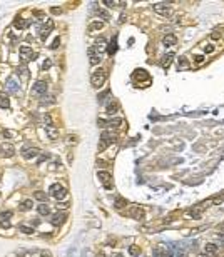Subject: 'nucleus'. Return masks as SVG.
<instances>
[{
    "label": "nucleus",
    "instance_id": "f257e3e1",
    "mask_svg": "<svg viewBox=\"0 0 224 257\" xmlns=\"http://www.w3.org/2000/svg\"><path fill=\"white\" fill-rule=\"evenodd\" d=\"M117 137L114 135L112 132H109V130H105V132H102L100 135V142H99V152H104L105 149L109 147V145L112 144V142H116Z\"/></svg>",
    "mask_w": 224,
    "mask_h": 257
},
{
    "label": "nucleus",
    "instance_id": "f03ea898",
    "mask_svg": "<svg viewBox=\"0 0 224 257\" xmlns=\"http://www.w3.org/2000/svg\"><path fill=\"white\" fill-rule=\"evenodd\" d=\"M107 80V72L102 70V68H99L92 74V77H90V84H92L94 87H97V89H100L102 85H104V82Z\"/></svg>",
    "mask_w": 224,
    "mask_h": 257
},
{
    "label": "nucleus",
    "instance_id": "7ed1b4c3",
    "mask_svg": "<svg viewBox=\"0 0 224 257\" xmlns=\"http://www.w3.org/2000/svg\"><path fill=\"white\" fill-rule=\"evenodd\" d=\"M47 82H44V80H37L35 84H33L32 87V95H35V97H45V94H47Z\"/></svg>",
    "mask_w": 224,
    "mask_h": 257
},
{
    "label": "nucleus",
    "instance_id": "20e7f679",
    "mask_svg": "<svg viewBox=\"0 0 224 257\" xmlns=\"http://www.w3.org/2000/svg\"><path fill=\"white\" fill-rule=\"evenodd\" d=\"M20 55H22V62H29V60H33L37 57L35 52H32V47H29V45H22L20 47Z\"/></svg>",
    "mask_w": 224,
    "mask_h": 257
},
{
    "label": "nucleus",
    "instance_id": "39448f33",
    "mask_svg": "<svg viewBox=\"0 0 224 257\" xmlns=\"http://www.w3.org/2000/svg\"><path fill=\"white\" fill-rule=\"evenodd\" d=\"M50 194H52V197L57 199V201H60V199H64L67 195L65 189H64L60 184H54V185H50Z\"/></svg>",
    "mask_w": 224,
    "mask_h": 257
},
{
    "label": "nucleus",
    "instance_id": "423d86ee",
    "mask_svg": "<svg viewBox=\"0 0 224 257\" xmlns=\"http://www.w3.org/2000/svg\"><path fill=\"white\" fill-rule=\"evenodd\" d=\"M39 154H40V150H39V149H35V147H25L24 150H22V157H24V159H27V160L33 159V157H37Z\"/></svg>",
    "mask_w": 224,
    "mask_h": 257
},
{
    "label": "nucleus",
    "instance_id": "0eeeda50",
    "mask_svg": "<svg viewBox=\"0 0 224 257\" xmlns=\"http://www.w3.org/2000/svg\"><path fill=\"white\" fill-rule=\"evenodd\" d=\"M15 154V149L12 144H0V155L3 157H12Z\"/></svg>",
    "mask_w": 224,
    "mask_h": 257
},
{
    "label": "nucleus",
    "instance_id": "6e6552de",
    "mask_svg": "<svg viewBox=\"0 0 224 257\" xmlns=\"http://www.w3.org/2000/svg\"><path fill=\"white\" fill-rule=\"evenodd\" d=\"M30 24H32L30 18H15L14 27H15V29H18V30H25V29H29V27H30Z\"/></svg>",
    "mask_w": 224,
    "mask_h": 257
},
{
    "label": "nucleus",
    "instance_id": "1a4fd4ad",
    "mask_svg": "<svg viewBox=\"0 0 224 257\" xmlns=\"http://www.w3.org/2000/svg\"><path fill=\"white\" fill-rule=\"evenodd\" d=\"M5 87H7V90H9V92L17 94V92H18V82H17V79H15V77H9V79H7V82H5Z\"/></svg>",
    "mask_w": 224,
    "mask_h": 257
},
{
    "label": "nucleus",
    "instance_id": "9d476101",
    "mask_svg": "<svg viewBox=\"0 0 224 257\" xmlns=\"http://www.w3.org/2000/svg\"><path fill=\"white\" fill-rule=\"evenodd\" d=\"M65 219H67V214H65V212H57V214H54V216H52L50 224H52V225H60V224H64V222H65Z\"/></svg>",
    "mask_w": 224,
    "mask_h": 257
},
{
    "label": "nucleus",
    "instance_id": "9b49d317",
    "mask_svg": "<svg viewBox=\"0 0 224 257\" xmlns=\"http://www.w3.org/2000/svg\"><path fill=\"white\" fill-rule=\"evenodd\" d=\"M152 9H154V12H157L161 15H169L171 14V9H169L167 3H154Z\"/></svg>",
    "mask_w": 224,
    "mask_h": 257
},
{
    "label": "nucleus",
    "instance_id": "f8f14e48",
    "mask_svg": "<svg viewBox=\"0 0 224 257\" xmlns=\"http://www.w3.org/2000/svg\"><path fill=\"white\" fill-rule=\"evenodd\" d=\"M97 177H99V180H100L102 184H104L105 187H107V189H111L112 187V184H111V174H109V172H99L97 174Z\"/></svg>",
    "mask_w": 224,
    "mask_h": 257
},
{
    "label": "nucleus",
    "instance_id": "ddd939ff",
    "mask_svg": "<svg viewBox=\"0 0 224 257\" xmlns=\"http://www.w3.org/2000/svg\"><path fill=\"white\" fill-rule=\"evenodd\" d=\"M89 57H90V65H97L102 60L100 53H96V47H89Z\"/></svg>",
    "mask_w": 224,
    "mask_h": 257
},
{
    "label": "nucleus",
    "instance_id": "4468645a",
    "mask_svg": "<svg viewBox=\"0 0 224 257\" xmlns=\"http://www.w3.org/2000/svg\"><path fill=\"white\" fill-rule=\"evenodd\" d=\"M132 77H134V80H149V79H151L149 74H147L144 68H137V70L134 72V75H132Z\"/></svg>",
    "mask_w": 224,
    "mask_h": 257
},
{
    "label": "nucleus",
    "instance_id": "2eb2a0df",
    "mask_svg": "<svg viewBox=\"0 0 224 257\" xmlns=\"http://www.w3.org/2000/svg\"><path fill=\"white\" fill-rule=\"evenodd\" d=\"M177 42V37L174 35V33H169V35H166L164 39H162V44L166 45V47H172V45H176Z\"/></svg>",
    "mask_w": 224,
    "mask_h": 257
},
{
    "label": "nucleus",
    "instance_id": "dca6fc26",
    "mask_svg": "<svg viewBox=\"0 0 224 257\" xmlns=\"http://www.w3.org/2000/svg\"><path fill=\"white\" fill-rule=\"evenodd\" d=\"M45 132H47V135L50 137V139H57L59 137V130L55 129V125H45Z\"/></svg>",
    "mask_w": 224,
    "mask_h": 257
},
{
    "label": "nucleus",
    "instance_id": "f3484780",
    "mask_svg": "<svg viewBox=\"0 0 224 257\" xmlns=\"http://www.w3.org/2000/svg\"><path fill=\"white\" fill-rule=\"evenodd\" d=\"M174 53L172 52H169L167 55H164L162 57V62H161V65H162V68H169V65H171V62H172V59H174Z\"/></svg>",
    "mask_w": 224,
    "mask_h": 257
},
{
    "label": "nucleus",
    "instance_id": "a211bd4d",
    "mask_svg": "<svg viewBox=\"0 0 224 257\" xmlns=\"http://www.w3.org/2000/svg\"><path fill=\"white\" fill-rule=\"evenodd\" d=\"M116 52H117V37H114L112 42L109 44V47H107V53L109 55H114Z\"/></svg>",
    "mask_w": 224,
    "mask_h": 257
},
{
    "label": "nucleus",
    "instance_id": "6ab92c4d",
    "mask_svg": "<svg viewBox=\"0 0 224 257\" xmlns=\"http://www.w3.org/2000/svg\"><path fill=\"white\" fill-rule=\"evenodd\" d=\"M10 107V100L5 94H0V109H9Z\"/></svg>",
    "mask_w": 224,
    "mask_h": 257
},
{
    "label": "nucleus",
    "instance_id": "aec40b11",
    "mask_svg": "<svg viewBox=\"0 0 224 257\" xmlns=\"http://www.w3.org/2000/svg\"><path fill=\"white\" fill-rule=\"evenodd\" d=\"M204 251H206L207 255H216V252H218V245L216 244H207Z\"/></svg>",
    "mask_w": 224,
    "mask_h": 257
},
{
    "label": "nucleus",
    "instance_id": "412c9836",
    "mask_svg": "<svg viewBox=\"0 0 224 257\" xmlns=\"http://www.w3.org/2000/svg\"><path fill=\"white\" fill-rule=\"evenodd\" d=\"M102 27H104V24H102V22H99V20H96V22H92V24L89 25V32H96V30H100Z\"/></svg>",
    "mask_w": 224,
    "mask_h": 257
},
{
    "label": "nucleus",
    "instance_id": "4be33fe9",
    "mask_svg": "<svg viewBox=\"0 0 224 257\" xmlns=\"http://www.w3.org/2000/svg\"><path fill=\"white\" fill-rule=\"evenodd\" d=\"M187 67H189L187 59H186V57H181L179 62H177V70H184V68H187Z\"/></svg>",
    "mask_w": 224,
    "mask_h": 257
},
{
    "label": "nucleus",
    "instance_id": "5701e85b",
    "mask_svg": "<svg viewBox=\"0 0 224 257\" xmlns=\"http://www.w3.org/2000/svg\"><path fill=\"white\" fill-rule=\"evenodd\" d=\"M117 110H119V103H117L116 100L111 102V103L107 105V114H111V115H112V114H116Z\"/></svg>",
    "mask_w": 224,
    "mask_h": 257
},
{
    "label": "nucleus",
    "instance_id": "b1692460",
    "mask_svg": "<svg viewBox=\"0 0 224 257\" xmlns=\"http://www.w3.org/2000/svg\"><path fill=\"white\" fill-rule=\"evenodd\" d=\"M39 214L40 216H49V214H50V207L47 204H40L39 205Z\"/></svg>",
    "mask_w": 224,
    "mask_h": 257
},
{
    "label": "nucleus",
    "instance_id": "393cba45",
    "mask_svg": "<svg viewBox=\"0 0 224 257\" xmlns=\"http://www.w3.org/2000/svg\"><path fill=\"white\" fill-rule=\"evenodd\" d=\"M96 14L99 15V17H102L104 20H109V18H111V14L105 12V10H102V9H96Z\"/></svg>",
    "mask_w": 224,
    "mask_h": 257
},
{
    "label": "nucleus",
    "instance_id": "a878e982",
    "mask_svg": "<svg viewBox=\"0 0 224 257\" xmlns=\"http://www.w3.org/2000/svg\"><path fill=\"white\" fill-rule=\"evenodd\" d=\"M120 124H122V119H112L107 122V127H119Z\"/></svg>",
    "mask_w": 224,
    "mask_h": 257
},
{
    "label": "nucleus",
    "instance_id": "bb28decb",
    "mask_svg": "<svg viewBox=\"0 0 224 257\" xmlns=\"http://www.w3.org/2000/svg\"><path fill=\"white\" fill-rule=\"evenodd\" d=\"M35 199L40 201L42 204H45V202H47V194L45 192H35Z\"/></svg>",
    "mask_w": 224,
    "mask_h": 257
},
{
    "label": "nucleus",
    "instance_id": "cd10ccee",
    "mask_svg": "<svg viewBox=\"0 0 224 257\" xmlns=\"http://www.w3.org/2000/svg\"><path fill=\"white\" fill-rule=\"evenodd\" d=\"M30 209H32V201H24L20 204V210H24V212L25 210H30Z\"/></svg>",
    "mask_w": 224,
    "mask_h": 257
},
{
    "label": "nucleus",
    "instance_id": "c85d7f7f",
    "mask_svg": "<svg viewBox=\"0 0 224 257\" xmlns=\"http://www.w3.org/2000/svg\"><path fill=\"white\" fill-rule=\"evenodd\" d=\"M207 202H214V204H222V202H224V194H221V195H216V197L209 199Z\"/></svg>",
    "mask_w": 224,
    "mask_h": 257
},
{
    "label": "nucleus",
    "instance_id": "c756f323",
    "mask_svg": "<svg viewBox=\"0 0 224 257\" xmlns=\"http://www.w3.org/2000/svg\"><path fill=\"white\" fill-rule=\"evenodd\" d=\"M18 231L24 232V234H32V232H33V227H27V225H18Z\"/></svg>",
    "mask_w": 224,
    "mask_h": 257
},
{
    "label": "nucleus",
    "instance_id": "7c9ffc66",
    "mask_svg": "<svg viewBox=\"0 0 224 257\" xmlns=\"http://www.w3.org/2000/svg\"><path fill=\"white\" fill-rule=\"evenodd\" d=\"M139 252H140V249L137 245H131V247H129V254L131 255H139Z\"/></svg>",
    "mask_w": 224,
    "mask_h": 257
},
{
    "label": "nucleus",
    "instance_id": "2f4dec72",
    "mask_svg": "<svg viewBox=\"0 0 224 257\" xmlns=\"http://www.w3.org/2000/svg\"><path fill=\"white\" fill-rule=\"evenodd\" d=\"M124 205H127V202L124 201V199L117 197V199H116V209H120V207H124Z\"/></svg>",
    "mask_w": 224,
    "mask_h": 257
},
{
    "label": "nucleus",
    "instance_id": "473e14b6",
    "mask_svg": "<svg viewBox=\"0 0 224 257\" xmlns=\"http://www.w3.org/2000/svg\"><path fill=\"white\" fill-rule=\"evenodd\" d=\"M17 74H20L24 79H29V70H27V68H25V67L18 68V72H17Z\"/></svg>",
    "mask_w": 224,
    "mask_h": 257
},
{
    "label": "nucleus",
    "instance_id": "72a5a7b5",
    "mask_svg": "<svg viewBox=\"0 0 224 257\" xmlns=\"http://www.w3.org/2000/svg\"><path fill=\"white\" fill-rule=\"evenodd\" d=\"M10 217H12V210H7V212L0 214V219H3V220H9Z\"/></svg>",
    "mask_w": 224,
    "mask_h": 257
},
{
    "label": "nucleus",
    "instance_id": "f704fd0d",
    "mask_svg": "<svg viewBox=\"0 0 224 257\" xmlns=\"http://www.w3.org/2000/svg\"><path fill=\"white\" fill-rule=\"evenodd\" d=\"M52 67V60H44V64H42V70H49V68Z\"/></svg>",
    "mask_w": 224,
    "mask_h": 257
},
{
    "label": "nucleus",
    "instance_id": "c9c22d12",
    "mask_svg": "<svg viewBox=\"0 0 224 257\" xmlns=\"http://www.w3.org/2000/svg\"><path fill=\"white\" fill-rule=\"evenodd\" d=\"M59 45H60V39H59V37H57V39H55L54 42H52L50 49H52V50H55V49H57V47H59Z\"/></svg>",
    "mask_w": 224,
    "mask_h": 257
},
{
    "label": "nucleus",
    "instance_id": "e433bc0d",
    "mask_svg": "<svg viewBox=\"0 0 224 257\" xmlns=\"http://www.w3.org/2000/svg\"><path fill=\"white\" fill-rule=\"evenodd\" d=\"M131 216H134L136 219H139L140 216H142V212H140L139 209H134V210H132V212H131Z\"/></svg>",
    "mask_w": 224,
    "mask_h": 257
},
{
    "label": "nucleus",
    "instance_id": "4c0bfd02",
    "mask_svg": "<svg viewBox=\"0 0 224 257\" xmlns=\"http://www.w3.org/2000/svg\"><path fill=\"white\" fill-rule=\"evenodd\" d=\"M0 225H3V227H10V222H9V220H3V219H0Z\"/></svg>",
    "mask_w": 224,
    "mask_h": 257
},
{
    "label": "nucleus",
    "instance_id": "58836bf2",
    "mask_svg": "<svg viewBox=\"0 0 224 257\" xmlns=\"http://www.w3.org/2000/svg\"><path fill=\"white\" fill-rule=\"evenodd\" d=\"M194 59H196V64H202L204 57H202V55H196V57H194Z\"/></svg>",
    "mask_w": 224,
    "mask_h": 257
},
{
    "label": "nucleus",
    "instance_id": "ea45409f",
    "mask_svg": "<svg viewBox=\"0 0 224 257\" xmlns=\"http://www.w3.org/2000/svg\"><path fill=\"white\" fill-rule=\"evenodd\" d=\"M104 3H105L107 7H116V5H117V2H109V0H104Z\"/></svg>",
    "mask_w": 224,
    "mask_h": 257
},
{
    "label": "nucleus",
    "instance_id": "a19ab883",
    "mask_svg": "<svg viewBox=\"0 0 224 257\" xmlns=\"http://www.w3.org/2000/svg\"><path fill=\"white\" fill-rule=\"evenodd\" d=\"M206 52H207V53L214 52V47H212V45H207V47H206Z\"/></svg>",
    "mask_w": 224,
    "mask_h": 257
},
{
    "label": "nucleus",
    "instance_id": "79ce46f5",
    "mask_svg": "<svg viewBox=\"0 0 224 257\" xmlns=\"http://www.w3.org/2000/svg\"><path fill=\"white\" fill-rule=\"evenodd\" d=\"M50 10H52V14H60V12H62V10L57 9V7H54V9H50Z\"/></svg>",
    "mask_w": 224,
    "mask_h": 257
},
{
    "label": "nucleus",
    "instance_id": "37998d69",
    "mask_svg": "<svg viewBox=\"0 0 224 257\" xmlns=\"http://www.w3.org/2000/svg\"><path fill=\"white\" fill-rule=\"evenodd\" d=\"M59 207H60V209H67L69 204H59V205H57V209H59Z\"/></svg>",
    "mask_w": 224,
    "mask_h": 257
},
{
    "label": "nucleus",
    "instance_id": "c03bdc74",
    "mask_svg": "<svg viewBox=\"0 0 224 257\" xmlns=\"http://www.w3.org/2000/svg\"><path fill=\"white\" fill-rule=\"evenodd\" d=\"M197 257H209L207 254H201V255H197Z\"/></svg>",
    "mask_w": 224,
    "mask_h": 257
},
{
    "label": "nucleus",
    "instance_id": "a18cd8bd",
    "mask_svg": "<svg viewBox=\"0 0 224 257\" xmlns=\"http://www.w3.org/2000/svg\"><path fill=\"white\" fill-rule=\"evenodd\" d=\"M40 257H50V255H49V254H42V255H40Z\"/></svg>",
    "mask_w": 224,
    "mask_h": 257
},
{
    "label": "nucleus",
    "instance_id": "49530a36",
    "mask_svg": "<svg viewBox=\"0 0 224 257\" xmlns=\"http://www.w3.org/2000/svg\"><path fill=\"white\" fill-rule=\"evenodd\" d=\"M114 257H122V255H119V254H117V255H114Z\"/></svg>",
    "mask_w": 224,
    "mask_h": 257
}]
</instances>
